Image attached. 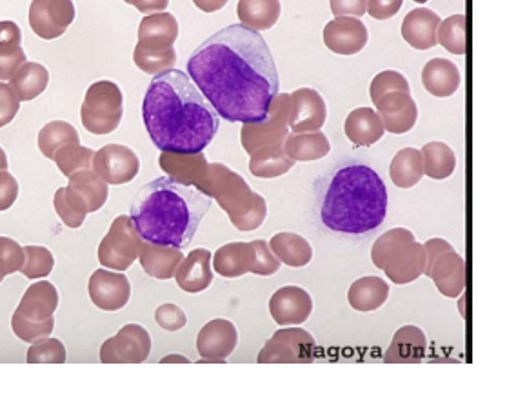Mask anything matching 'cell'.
<instances>
[{
    "label": "cell",
    "instance_id": "58",
    "mask_svg": "<svg viewBox=\"0 0 516 420\" xmlns=\"http://www.w3.org/2000/svg\"><path fill=\"white\" fill-rule=\"evenodd\" d=\"M169 362H179V364H189L188 357H182V355H168L164 359L160 360V364H169Z\"/></svg>",
    "mask_w": 516,
    "mask_h": 420
},
{
    "label": "cell",
    "instance_id": "41",
    "mask_svg": "<svg viewBox=\"0 0 516 420\" xmlns=\"http://www.w3.org/2000/svg\"><path fill=\"white\" fill-rule=\"evenodd\" d=\"M133 60L140 71L149 73V75H159L164 71L173 70V66L177 62V51H175V46L146 48L142 44H137V48L133 51Z\"/></svg>",
    "mask_w": 516,
    "mask_h": 420
},
{
    "label": "cell",
    "instance_id": "17",
    "mask_svg": "<svg viewBox=\"0 0 516 420\" xmlns=\"http://www.w3.org/2000/svg\"><path fill=\"white\" fill-rule=\"evenodd\" d=\"M328 119L326 100L313 88H300L289 95L288 126L291 133L320 131Z\"/></svg>",
    "mask_w": 516,
    "mask_h": 420
},
{
    "label": "cell",
    "instance_id": "16",
    "mask_svg": "<svg viewBox=\"0 0 516 420\" xmlns=\"http://www.w3.org/2000/svg\"><path fill=\"white\" fill-rule=\"evenodd\" d=\"M237 344L239 331L231 320H209L197 337L199 364H224L229 355L237 350Z\"/></svg>",
    "mask_w": 516,
    "mask_h": 420
},
{
    "label": "cell",
    "instance_id": "9",
    "mask_svg": "<svg viewBox=\"0 0 516 420\" xmlns=\"http://www.w3.org/2000/svg\"><path fill=\"white\" fill-rule=\"evenodd\" d=\"M426 277L449 299L462 295L466 288V262L447 240L429 239L426 244Z\"/></svg>",
    "mask_w": 516,
    "mask_h": 420
},
{
    "label": "cell",
    "instance_id": "56",
    "mask_svg": "<svg viewBox=\"0 0 516 420\" xmlns=\"http://www.w3.org/2000/svg\"><path fill=\"white\" fill-rule=\"evenodd\" d=\"M128 4H133L144 15H151V13L166 11L169 0H129Z\"/></svg>",
    "mask_w": 516,
    "mask_h": 420
},
{
    "label": "cell",
    "instance_id": "12",
    "mask_svg": "<svg viewBox=\"0 0 516 420\" xmlns=\"http://www.w3.org/2000/svg\"><path fill=\"white\" fill-rule=\"evenodd\" d=\"M288 113L289 95L280 93L271 102L266 119L260 122H246L240 130V140L246 153L251 155L253 151L284 144L289 133Z\"/></svg>",
    "mask_w": 516,
    "mask_h": 420
},
{
    "label": "cell",
    "instance_id": "37",
    "mask_svg": "<svg viewBox=\"0 0 516 420\" xmlns=\"http://www.w3.org/2000/svg\"><path fill=\"white\" fill-rule=\"evenodd\" d=\"M70 190L75 191L80 199L84 200L88 213L99 211L110 195L108 182L100 179L99 175L91 170H82L73 173L70 177Z\"/></svg>",
    "mask_w": 516,
    "mask_h": 420
},
{
    "label": "cell",
    "instance_id": "28",
    "mask_svg": "<svg viewBox=\"0 0 516 420\" xmlns=\"http://www.w3.org/2000/svg\"><path fill=\"white\" fill-rule=\"evenodd\" d=\"M344 131L349 142L357 148H369L384 137V126L378 113L371 108H357L351 111L344 124Z\"/></svg>",
    "mask_w": 516,
    "mask_h": 420
},
{
    "label": "cell",
    "instance_id": "59",
    "mask_svg": "<svg viewBox=\"0 0 516 420\" xmlns=\"http://www.w3.org/2000/svg\"><path fill=\"white\" fill-rule=\"evenodd\" d=\"M4 170H8V157H6L4 150L0 148V171Z\"/></svg>",
    "mask_w": 516,
    "mask_h": 420
},
{
    "label": "cell",
    "instance_id": "7",
    "mask_svg": "<svg viewBox=\"0 0 516 420\" xmlns=\"http://www.w3.org/2000/svg\"><path fill=\"white\" fill-rule=\"evenodd\" d=\"M59 306V291L50 280H40L31 284L20 300L19 308L13 313L11 328L24 342H37L53 333L55 320L53 313Z\"/></svg>",
    "mask_w": 516,
    "mask_h": 420
},
{
    "label": "cell",
    "instance_id": "10",
    "mask_svg": "<svg viewBox=\"0 0 516 420\" xmlns=\"http://www.w3.org/2000/svg\"><path fill=\"white\" fill-rule=\"evenodd\" d=\"M317 357V340L304 328L286 326L273 333L258 353V364H308Z\"/></svg>",
    "mask_w": 516,
    "mask_h": 420
},
{
    "label": "cell",
    "instance_id": "21",
    "mask_svg": "<svg viewBox=\"0 0 516 420\" xmlns=\"http://www.w3.org/2000/svg\"><path fill=\"white\" fill-rule=\"evenodd\" d=\"M160 168L168 173L169 179L199 188L200 182L208 171V159L200 153H173V151H162L159 159Z\"/></svg>",
    "mask_w": 516,
    "mask_h": 420
},
{
    "label": "cell",
    "instance_id": "32",
    "mask_svg": "<svg viewBox=\"0 0 516 420\" xmlns=\"http://www.w3.org/2000/svg\"><path fill=\"white\" fill-rule=\"evenodd\" d=\"M284 151L289 159L295 162H313L324 159L331 151V142L328 135L322 131H309V133H291L284 140Z\"/></svg>",
    "mask_w": 516,
    "mask_h": 420
},
{
    "label": "cell",
    "instance_id": "31",
    "mask_svg": "<svg viewBox=\"0 0 516 420\" xmlns=\"http://www.w3.org/2000/svg\"><path fill=\"white\" fill-rule=\"evenodd\" d=\"M28 62L22 50V31L11 20L0 22V80H10L20 66Z\"/></svg>",
    "mask_w": 516,
    "mask_h": 420
},
{
    "label": "cell",
    "instance_id": "33",
    "mask_svg": "<svg viewBox=\"0 0 516 420\" xmlns=\"http://www.w3.org/2000/svg\"><path fill=\"white\" fill-rule=\"evenodd\" d=\"M269 248L273 255L289 268H304L313 259V248L308 240L291 231L273 235L269 240Z\"/></svg>",
    "mask_w": 516,
    "mask_h": 420
},
{
    "label": "cell",
    "instance_id": "54",
    "mask_svg": "<svg viewBox=\"0 0 516 420\" xmlns=\"http://www.w3.org/2000/svg\"><path fill=\"white\" fill-rule=\"evenodd\" d=\"M402 4L404 0H368L366 13H369L373 19L389 20L397 15Z\"/></svg>",
    "mask_w": 516,
    "mask_h": 420
},
{
    "label": "cell",
    "instance_id": "24",
    "mask_svg": "<svg viewBox=\"0 0 516 420\" xmlns=\"http://www.w3.org/2000/svg\"><path fill=\"white\" fill-rule=\"evenodd\" d=\"M255 264V248L251 242H229L215 251L211 266L224 279H239L251 273Z\"/></svg>",
    "mask_w": 516,
    "mask_h": 420
},
{
    "label": "cell",
    "instance_id": "25",
    "mask_svg": "<svg viewBox=\"0 0 516 420\" xmlns=\"http://www.w3.org/2000/svg\"><path fill=\"white\" fill-rule=\"evenodd\" d=\"M182 259H184V253L179 248L159 246L146 240H142L140 244V266L153 279L169 280L175 277V271L179 268Z\"/></svg>",
    "mask_w": 516,
    "mask_h": 420
},
{
    "label": "cell",
    "instance_id": "36",
    "mask_svg": "<svg viewBox=\"0 0 516 420\" xmlns=\"http://www.w3.org/2000/svg\"><path fill=\"white\" fill-rule=\"evenodd\" d=\"M10 80L11 90L15 91L17 99L30 102L46 91L50 73L39 62H24Z\"/></svg>",
    "mask_w": 516,
    "mask_h": 420
},
{
    "label": "cell",
    "instance_id": "29",
    "mask_svg": "<svg viewBox=\"0 0 516 420\" xmlns=\"http://www.w3.org/2000/svg\"><path fill=\"white\" fill-rule=\"evenodd\" d=\"M179 37V22L175 15L160 11L146 15L139 26V44L146 48H168Z\"/></svg>",
    "mask_w": 516,
    "mask_h": 420
},
{
    "label": "cell",
    "instance_id": "26",
    "mask_svg": "<svg viewBox=\"0 0 516 420\" xmlns=\"http://www.w3.org/2000/svg\"><path fill=\"white\" fill-rule=\"evenodd\" d=\"M427 339L418 326H404L395 333L384 355L386 364H417L426 357Z\"/></svg>",
    "mask_w": 516,
    "mask_h": 420
},
{
    "label": "cell",
    "instance_id": "13",
    "mask_svg": "<svg viewBox=\"0 0 516 420\" xmlns=\"http://www.w3.org/2000/svg\"><path fill=\"white\" fill-rule=\"evenodd\" d=\"M151 353V337L140 324H126L100 348L102 364H142Z\"/></svg>",
    "mask_w": 516,
    "mask_h": 420
},
{
    "label": "cell",
    "instance_id": "6",
    "mask_svg": "<svg viewBox=\"0 0 516 420\" xmlns=\"http://www.w3.org/2000/svg\"><path fill=\"white\" fill-rule=\"evenodd\" d=\"M371 260L378 270L386 273L391 282L404 286L424 275L426 248L417 242L411 231L393 228L375 240L371 248Z\"/></svg>",
    "mask_w": 516,
    "mask_h": 420
},
{
    "label": "cell",
    "instance_id": "42",
    "mask_svg": "<svg viewBox=\"0 0 516 420\" xmlns=\"http://www.w3.org/2000/svg\"><path fill=\"white\" fill-rule=\"evenodd\" d=\"M53 204H55V211L59 213L60 220L71 230H77L84 224L86 215H88V208H86L84 200L80 199L75 191L70 190V188H60L55 193Z\"/></svg>",
    "mask_w": 516,
    "mask_h": 420
},
{
    "label": "cell",
    "instance_id": "5",
    "mask_svg": "<svg viewBox=\"0 0 516 420\" xmlns=\"http://www.w3.org/2000/svg\"><path fill=\"white\" fill-rule=\"evenodd\" d=\"M197 190L217 200L220 208L228 213L231 224L244 233L258 230L268 217L266 199L251 190L240 173L220 162L208 164Z\"/></svg>",
    "mask_w": 516,
    "mask_h": 420
},
{
    "label": "cell",
    "instance_id": "2",
    "mask_svg": "<svg viewBox=\"0 0 516 420\" xmlns=\"http://www.w3.org/2000/svg\"><path fill=\"white\" fill-rule=\"evenodd\" d=\"M142 119L160 151L200 153L219 131L220 117L188 73L155 75L142 102Z\"/></svg>",
    "mask_w": 516,
    "mask_h": 420
},
{
    "label": "cell",
    "instance_id": "45",
    "mask_svg": "<svg viewBox=\"0 0 516 420\" xmlns=\"http://www.w3.org/2000/svg\"><path fill=\"white\" fill-rule=\"evenodd\" d=\"M93 155L95 151L90 148H84V146H66V148H60L55 153V164L59 166V170L62 171L64 177L70 179L73 173L82 170H91L93 166Z\"/></svg>",
    "mask_w": 516,
    "mask_h": 420
},
{
    "label": "cell",
    "instance_id": "44",
    "mask_svg": "<svg viewBox=\"0 0 516 420\" xmlns=\"http://www.w3.org/2000/svg\"><path fill=\"white\" fill-rule=\"evenodd\" d=\"M53 266H55V259L48 248H44V246H26L24 248V262H22L20 273L26 279L50 277Z\"/></svg>",
    "mask_w": 516,
    "mask_h": 420
},
{
    "label": "cell",
    "instance_id": "55",
    "mask_svg": "<svg viewBox=\"0 0 516 420\" xmlns=\"http://www.w3.org/2000/svg\"><path fill=\"white\" fill-rule=\"evenodd\" d=\"M368 0H331V11L335 17L349 15V17H362L366 15Z\"/></svg>",
    "mask_w": 516,
    "mask_h": 420
},
{
    "label": "cell",
    "instance_id": "50",
    "mask_svg": "<svg viewBox=\"0 0 516 420\" xmlns=\"http://www.w3.org/2000/svg\"><path fill=\"white\" fill-rule=\"evenodd\" d=\"M255 248V264L251 273L262 275V277H271L280 270V260L273 255V251L269 248V242L266 240H253L251 242Z\"/></svg>",
    "mask_w": 516,
    "mask_h": 420
},
{
    "label": "cell",
    "instance_id": "1",
    "mask_svg": "<svg viewBox=\"0 0 516 420\" xmlns=\"http://www.w3.org/2000/svg\"><path fill=\"white\" fill-rule=\"evenodd\" d=\"M195 82L219 117L260 122L278 95V71L268 42L258 31L233 24L202 42L188 60Z\"/></svg>",
    "mask_w": 516,
    "mask_h": 420
},
{
    "label": "cell",
    "instance_id": "34",
    "mask_svg": "<svg viewBox=\"0 0 516 420\" xmlns=\"http://www.w3.org/2000/svg\"><path fill=\"white\" fill-rule=\"evenodd\" d=\"M282 13L280 0H239L237 15L240 24L253 31L271 30Z\"/></svg>",
    "mask_w": 516,
    "mask_h": 420
},
{
    "label": "cell",
    "instance_id": "40",
    "mask_svg": "<svg viewBox=\"0 0 516 420\" xmlns=\"http://www.w3.org/2000/svg\"><path fill=\"white\" fill-rule=\"evenodd\" d=\"M79 131L64 120L48 122L39 133V150L46 159L53 160L55 153L66 146H79Z\"/></svg>",
    "mask_w": 516,
    "mask_h": 420
},
{
    "label": "cell",
    "instance_id": "57",
    "mask_svg": "<svg viewBox=\"0 0 516 420\" xmlns=\"http://www.w3.org/2000/svg\"><path fill=\"white\" fill-rule=\"evenodd\" d=\"M229 0H193V4L204 13H215V11L222 10Z\"/></svg>",
    "mask_w": 516,
    "mask_h": 420
},
{
    "label": "cell",
    "instance_id": "38",
    "mask_svg": "<svg viewBox=\"0 0 516 420\" xmlns=\"http://www.w3.org/2000/svg\"><path fill=\"white\" fill-rule=\"evenodd\" d=\"M389 177L400 190H409V188L417 186L418 182L424 177L420 150L404 148V150L398 151L395 159L391 160Z\"/></svg>",
    "mask_w": 516,
    "mask_h": 420
},
{
    "label": "cell",
    "instance_id": "11",
    "mask_svg": "<svg viewBox=\"0 0 516 420\" xmlns=\"http://www.w3.org/2000/svg\"><path fill=\"white\" fill-rule=\"evenodd\" d=\"M139 231L135 230L131 217L120 215L113 220L110 231L102 239L99 246V262L113 271H126L139 259Z\"/></svg>",
    "mask_w": 516,
    "mask_h": 420
},
{
    "label": "cell",
    "instance_id": "52",
    "mask_svg": "<svg viewBox=\"0 0 516 420\" xmlns=\"http://www.w3.org/2000/svg\"><path fill=\"white\" fill-rule=\"evenodd\" d=\"M20 110V100L17 99L15 91L11 90L10 84L0 82V128L8 126L11 120L17 117Z\"/></svg>",
    "mask_w": 516,
    "mask_h": 420
},
{
    "label": "cell",
    "instance_id": "18",
    "mask_svg": "<svg viewBox=\"0 0 516 420\" xmlns=\"http://www.w3.org/2000/svg\"><path fill=\"white\" fill-rule=\"evenodd\" d=\"M88 291L91 302L104 311L122 310L131 299V284L122 271H95L90 277Z\"/></svg>",
    "mask_w": 516,
    "mask_h": 420
},
{
    "label": "cell",
    "instance_id": "15",
    "mask_svg": "<svg viewBox=\"0 0 516 420\" xmlns=\"http://www.w3.org/2000/svg\"><path fill=\"white\" fill-rule=\"evenodd\" d=\"M93 171L108 184H128L139 175L140 160L137 153L122 144H108L93 155Z\"/></svg>",
    "mask_w": 516,
    "mask_h": 420
},
{
    "label": "cell",
    "instance_id": "20",
    "mask_svg": "<svg viewBox=\"0 0 516 420\" xmlns=\"http://www.w3.org/2000/svg\"><path fill=\"white\" fill-rule=\"evenodd\" d=\"M269 313L278 326H298L311 317L313 299L298 286H284L269 299Z\"/></svg>",
    "mask_w": 516,
    "mask_h": 420
},
{
    "label": "cell",
    "instance_id": "46",
    "mask_svg": "<svg viewBox=\"0 0 516 420\" xmlns=\"http://www.w3.org/2000/svg\"><path fill=\"white\" fill-rule=\"evenodd\" d=\"M28 364H64L66 362V348L59 339L37 340L28 350Z\"/></svg>",
    "mask_w": 516,
    "mask_h": 420
},
{
    "label": "cell",
    "instance_id": "39",
    "mask_svg": "<svg viewBox=\"0 0 516 420\" xmlns=\"http://www.w3.org/2000/svg\"><path fill=\"white\" fill-rule=\"evenodd\" d=\"M424 175L429 179L444 180L453 175L457 168V155L447 146L446 142H427L420 150Z\"/></svg>",
    "mask_w": 516,
    "mask_h": 420
},
{
    "label": "cell",
    "instance_id": "14",
    "mask_svg": "<svg viewBox=\"0 0 516 420\" xmlns=\"http://www.w3.org/2000/svg\"><path fill=\"white\" fill-rule=\"evenodd\" d=\"M75 20L73 0H33L30 6V26L44 40L59 39Z\"/></svg>",
    "mask_w": 516,
    "mask_h": 420
},
{
    "label": "cell",
    "instance_id": "47",
    "mask_svg": "<svg viewBox=\"0 0 516 420\" xmlns=\"http://www.w3.org/2000/svg\"><path fill=\"white\" fill-rule=\"evenodd\" d=\"M391 91H411L409 90V82L400 71L387 70L378 73L377 77L371 82L369 95H371V100L375 102L382 95L391 93Z\"/></svg>",
    "mask_w": 516,
    "mask_h": 420
},
{
    "label": "cell",
    "instance_id": "8",
    "mask_svg": "<svg viewBox=\"0 0 516 420\" xmlns=\"http://www.w3.org/2000/svg\"><path fill=\"white\" fill-rule=\"evenodd\" d=\"M124 115V95L111 80L91 84L80 108V120L93 135H110L120 126Z\"/></svg>",
    "mask_w": 516,
    "mask_h": 420
},
{
    "label": "cell",
    "instance_id": "22",
    "mask_svg": "<svg viewBox=\"0 0 516 420\" xmlns=\"http://www.w3.org/2000/svg\"><path fill=\"white\" fill-rule=\"evenodd\" d=\"M211 259H213V253L206 248L193 250L188 257H184L175 271V279L180 290L186 293H200L208 290L213 282Z\"/></svg>",
    "mask_w": 516,
    "mask_h": 420
},
{
    "label": "cell",
    "instance_id": "53",
    "mask_svg": "<svg viewBox=\"0 0 516 420\" xmlns=\"http://www.w3.org/2000/svg\"><path fill=\"white\" fill-rule=\"evenodd\" d=\"M19 197V182L10 171H0V211L10 210Z\"/></svg>",
    "mask_w": 516,
    "mask_h": 420
},
{
    "label": "cell",
    "instance_id": "62",
    "mask_svg": "<svg viewBox=\"0 0 516 420\" xmlns=\"http://www.w3.org/2000/svg\"><path fill=\"white\" fill-rule=\"evenodd\" d=\"M124 2H129V0H124Z\"/></svg>",
    "mask_w": 516,
    "mask_h": 420
},
{
    "label": "cell",
    "instance_id": "43",
    "mask_svg": "<svg viewBox=\"0 0 516 420\" xmlns=\"http://www.w3.org/2000/svg\"><path fill=\"white\" fill-rule=\"evenodd\" d=\"M437 42L453 55H464L466 53V17L458 13L442 20L438 26Z\"/></svg>",
    "mask_w": 516,
    "mask_h": 420
},
{
    "label": "cell",
    "instance_id": "23",
    "mask_svg": "<svg viewBox=\"0 0 516 420\" xmlns=\"http://www.w3.org/2000/svg\"><path fill=\"white\" fill-rule=\"evenodd\" d=\"M440 22L442 20L433 10H411L402 22V37L415 50H431L438 44L437 31Z\"/></svg>",
    "mask_w": 516,
    "mask_h": 420
},
{
    "label": "cell",
    "instance_id": "30",
    "mask_svg": "<svg viewBox=\"0 0 516 420\" xmlns=\"http://www.w3.org/2000/svg\"><path fill=\"white\" fill-rule=\"evenodd\" d=\"M387 299H389V284L375 275L360 277L349 286L348 300L353 310L362 311V313L377 311L386 304Z\"/></svg>",
    "mask_w": 516,
    "mask_h": 420
},
{
    "label": "cell",
    "instance_id": "3",
    "mask_svg": "<svg viewBox=\"0 0 516 420\" xmlns=\"http://www.w3.org/2000/svg\"><path fill=\"white\" fill-rule=\"evenodd\" d=\"M211 202L213 199L195 186L160 177L137 193L129 217L140 239L182 250L197 235Z\"/></svg>",
    "mask_w": 516,
    "mask_h": 420
},
{
    "label": "cell",
    "instance_id": "35",
    "mask_svg": "<svg viewBox=\"0 0 516 420\" xmlns=\"http://www.w3.org/2000/svg\"><path fill=\"white\" fill-rule=\"evenodd\" d=\"M295 166V160L289 159L284 151V144L253 151L249 155V171L258 179H277L286 175Z\"/></svg>",
    "mask_w": 516,
    "mask_h": 420
},
{
    "label": "cell",
    "instance_id": "19",
    "mask_svg": "<svg viewBox=\"0 0 516 420\" xmlns=\"http://www.w3.org/2000/svg\"><path fill=\"white\" fill-rule=\"evenodd\" d=\"M368 40V28L358 17H335L324 28V44L337 55H357Z\"/></svg>",
    "mask_w": 516,
    "mask_h": 420
},
{
    "label": "cell",
    "instance_id": "61",
    "mask_svg": "<svg viewBox=\"0 0 516 420\" xmlns=\"http://www.w3.org/2000/svg\"><path fill=\"white\" fill-rule=\"evenodd\" d=\"M2 279H4V277H2V275H0V282H2Z\"/></svg>",
    "mask_w": 516,
    "mask_h": 420
},
{
    "label": "cell",
    "instance_id": "4",
    "mask_svg": "<svg viewBox=\"0 0 516 420\" xmlns=\"http://www.w3.org/2000/svg\"><path fill=\"white\" fill-rule=\"evenodd\" d=\"M320 220L331 231L364 235L387 217V188L377 171L362 162L340 164L318 180Z\"/></svg>",
    "mask_w": 516,
    "mask_h": 420
},
{
    "label": "cell",
    "instance_id": "27",
    "mask_svg": "<svg viewBox=\"0 0 516 420\" xmlns=\"http://www.w3.org/2000/svg\"><path fill=\"white\" fill-rule=\"evenodd\" d=\"M422 84L433 97L447 99L457 93L462 84V73L451 60L435 59L429 60L422 70Z\"/></svg>",
    "mask_w": 516,
    "mask_h": 420
},
{
    "label": "cell",
    "instance_id": "49",
    "mask_svg": "<svg viewBox=\"0 0 516 420\" xmlns=\"http://www.w3.org/2000/svg\"><path fill=\"white\" fill-rule=\"evenodd\" d=\"M24 262V248L19 242L8 237H0V275L6 277L20 271Z\"/></svg>",
    "mask_w": 516,
    "mask_h": 420
},
{
    "label": "cell",
    "instance_id": "51",
    "mask_svg": "<svg viewBox=\"0 0 516 420\" xmlns=\"http://www.w3.org/2000/svg\"><path fill=\"white\" fill-rule=\"evenodd\" d=\"M155 320L162 330L179 331L188 324V317L177 304H162L155 311Z\"/></svg>",
    "mask_w": 516,
    "mask_h": 420
},
{
    "label": "cell",
    "instance_id": "48",
    "mask_svg": "<svg viewBox=\"0 0 516 420\" xmlns=\"http://www.w3.org/2000/svg\"><path fill=\"white\" fill-rule=\"evenodd\" d=\"M382 120V126L384 130L389 133H395V135H402L407 131L413 130L418 120V108L417 102L413 100L409 106H406L404 110L397 111L393 115H386V117H380Z\"/></svg>",
    "mask_w": 516,
    "mask_h": 420
},
{
    "label": "cell",
    "instance_id": "60",
    "mask_svg": "<svg viewBox=\"0 0 516 420\" xmlns=\"http://www.w3.org/2000/svg\"><path fill=\"white\" fill-rule=\"evenodd\" d=\"M418 4H426L427 0H415Z\"/></svg>",
    "mask_w": 516,
    "mask_h": 420
}]
</instances>
